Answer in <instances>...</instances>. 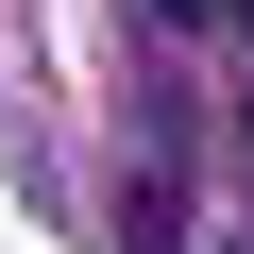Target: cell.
Listing matches in <instances>:
<instances>
[{
    "instance_id": "cell-1",
    "label": "cell",
    "mask_w": 254,
    "mask_h": 254,
    "mask_svg": "<svg viewBox=\"0 0 254 254\" xmlns=\"http://www.w3.org/2000/svg\"><path fill=\"white\" fill-rule=\"evenodd\" d=\"M119 237H136V254H187V170H170V153H136V187H119Z\"/></svg>"
},
{
    "instance_id": "cell-5",
    "label": "cell",
    "mask_w": 254,
    "mask_h": 254,
    "mask_svg": "<svg viewBox=\"0 0 254 254\" xmlns=\"http://www.w3.org/2000/svg\"><path fill=\"white\" fill-rule=\"evenodd\" d=\"M220 254H254V237H220Z\"/></svg>"
},
{
    "instance_id": "cell-4",
    "label": "cell",
    "mask_w": 254,
    "mask_h": 254,
    "mask_svg": "<svg viewBox=\"0 0 254 254\" xmlns=\"http://www.w3.org/2000/svg\"><path fill=\"white\" fill-rule=\"evenodd\" d=\"M220 34H237V51H254V0H220Z\"/></svg>"
},
{
    "instance_id": "cell-2",
    "label": "cell",
    "mask_w": 254,
    "mask_h": 254,
    "mask_svg": "<svg viewBox=\"0 0 254 254\" xmlns=\"http://www.w3.org/2000/svg\"><path fill=\"white\" fill-rule=\"evenodd\" d=\"M220 153H237V187H254V85H237V102H220Z\"/></svg>"
},
{
    "instance_id": "cell-3",
    "label": "cell",
    "mask_w": 254,
    "mask_h": 254,
    "mask_svg": "<svg viewBox=\"0 0 254 254\" xmlns=\"http://www.w3.org/2000/svg\"><path fill=\"white\" fill-rule=\"evenodd\" d=\"M153 34H220V0H153Z\"/></svg>"
}]
</instances>
